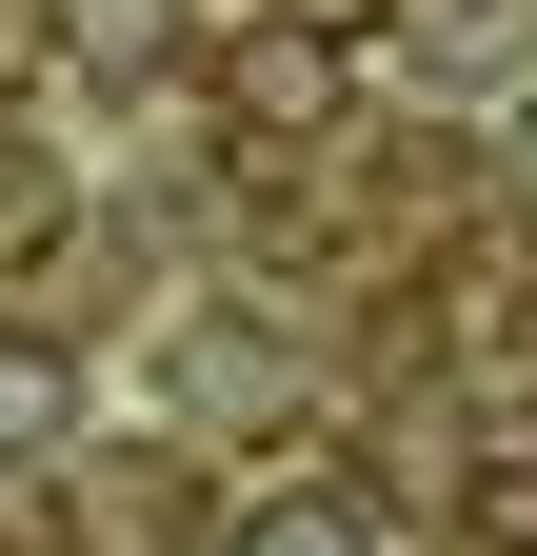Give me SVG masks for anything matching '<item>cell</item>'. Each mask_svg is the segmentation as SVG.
Here are the masks:
<instances>
[{
	"instance_id": "7a4b0ae2",
	"label": "cell",
	"mask_w": 537,
	"mask_h": 556,
	"mask_svg": "<svg viewBox=\"0 0 537 556\" xmlns=\"http://www.w3.org/2000/svg\"><path fill=\"white\" fill-rule=\"evenodd\" d=\"M220 100H239V119H319V40H239Z\"/></svg>"
},
{
	"instance_id": "5b68a950",
	"label": "cell",
	"mask_w": 537,
	"mask_h": 556,
	"mask_svg": "<svg viewBox=\"0 0 537 556\" xmlns=\"http://www.w3.org/2000/svg\"><path fill=\"white\" fill-rule=\"evenodd\" d=\"M517 219H537V119H517Z\"/></svg>"
},
{
	"instance_id": "6da1fadb",
	"label": "cell",
	"mask_w": 537,
	"mask_h": 556,
	"mask_svg": "<svg viewBox=\"0 0 537 556\" xmlns=\"http://www.w3.org/2000/svg\"><path fill=\"white\" fill-rule=\"evenodd\" d=\"M60 397H80V378H60V338H0V457H40Z\"/></svg>"
},
{
	"instance_id": "8992f818",
	"label": "cell",
	"mask_w": 537,
	"mask_h": 556,
	"mask_svg": "<svg viewBox=\"0 0 537 556\" xmlns=\"http://www.w3.org/2000/svg\"><path fill=\"white\" fill-rule=\"evenodd\" d=\"M299 21H378V0H299Z\"/></svg>"
},
{
	"instance_id": "277c9868",
	"label": "cell",
	"mask_w": 537,
	"mask_h": 556,
	"mask_svg": "<svg viewBox=\"0 0 537 556\" xmlns=\"http://www.w3.org/2000/svg\"><path fill=\"white\" fill-rule=\"evenodd\" d=\"M478 536H498V556H537V457H498V477H478Z\"/></svg>"
},
{
	"instance_id": "3957f363",
	"label": "cell",
	"mask_w": 537,
	"mask_h": 556,
	"mask_svg": "<svg viewBox=\"0 0 537 556\" xmlns=\"http://www.w3.org/2000/svg\"><path fill=\"white\" fill-rule=\"evenodd\" d=\"M220 556H359V517H299V497H259V517H220Z\"/></svg>"
}]
</instances>
